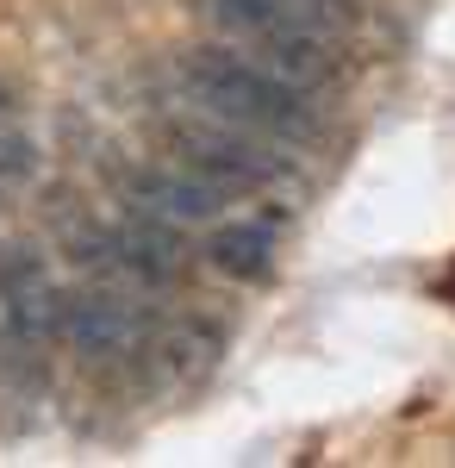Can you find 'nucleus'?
I'll return each instance as SVG.
<instances>
[{
    "label": "nucleus",
    "instance_id": "f257e3e1",
    "mask_svg": "<svg viewBox=\"0 0 455 468\" xmlns=\"http://www.w3.org/2000/svg\"><path fill=\"white\" fill-rule=\"evenodd\" d=\"M175 81H181V101L218 112V119H231V125H249V132H262V138H275V144H287V150L318 138L312 94L293 88V81H280L275 69H262L256 57H244V50L225 44V37L187 50L175 63Z\"/></svg>",
    "mask_w": 455,
    "mask_h": 468
},
{
    "label": "nucleus",
    "instance_id": "f03ea898",
    "mask_svg": "<svg viewBox=\"0 0 455 468\" xmlns=\"http://www.w3.org/2000/svg\"><path fill=\"white\" fill-rule=\"evenodd\" d=\"M206 19L225 44L306 88L312 101L337 81V19L324 0H206Z\"/></svg>",
    "mask_w": 455,
    "mask_h": 468
},
{
    "label": "nucleus",
    "instance_id": "7ed1b4c3",
    "mask_svg": "<svg viewBox=\"0 0 455 468\" xmlns=\"http://www.w3.org/2000/svg\"><path fill=\"white\" fill-rule=\"evenodd\" d=\"M169 144H175V163L200 169L206 181H218L225 194H244V187H275L293 163H287V144L249 132V125H231L218 112L181 101V112H169Z\"/></svg>",
    "mask_w": 455,
    "mask_h": 468
},
{
    "label": "nucleus",
    "instance_id": "20e7f679",
    "mask_svg": "<svg viewBox=\"0 0 455 468\" xmlns=\"http://www.w3.org/2000/svg\"><path fill=\"white\" fill-rule=\"evenodd\" d=\"M150 319L138 306V288L119 275H88L81 288L63 293V344L81 362H138Z\"/></svg>",
    "mask_w": 455,
    "mask_h": 468
},
{
    "label": "nucleus",
    "instance_id": "39448f33",
    "mask_svg": "<svg viewBox=\"0 0 455 468\" xmlns=\"http://www.w3.org/2000/svg\"><path fill=\"white\" fill-rule=\"evenodd\" d=\"M63 337V288L37 244H0V344L44 350Z\"/></svg>",
    "mask_w": 455,
    "mask_h": 468
},
{
    "label": "nucleus",
    "instance_id": "423d86ee",
    "mask_svg": "<svg viewBox=\"0 0 455 468\" xmlns=\"http://www.w3.org/2000/svg\"><path fill=\"white\" fill-rule=\"evenodd\" d=\"M225 187L206 181L200 169H187V163H138V169H125V207H143V213L169 218V225H218L225 213Z\"/></svg>",
    "mask_w": 455,
    "mask_h": 468
},
{
    "label": "nucleus",
    "instance_id": "0eeeda50",
    "mask_svg": "<svg viewBox=\"0 0 455 468\" xmlns=\"http://www.w3.org/2000/svg\"><path fill=\"white\" fill-rule=\"evenodd\" d=\"M206 256L212 269H225V275H238V282H256V275H269V262H275V231L269 225H212L206 238Z\"/></svg>",
    "mask_w": 455,
    "mask_h": 468
},
{
    "label": "nucleus",
    "instance_id": "6e6552de",
    "mask_svg": "<svg viewBox=\"0 0 455 468\" xmlns=\"http://www.w3.org/2000/svg\"><path fill=\"white\" fill-rule=\"evenodd\" d=\"M37 163H44V150H37L32 112H26V101L0 81V187H26V181L37 176Z\"/></svg>",
    "mask_w": 455,
    "mask_h": 468
}]
</instances>
